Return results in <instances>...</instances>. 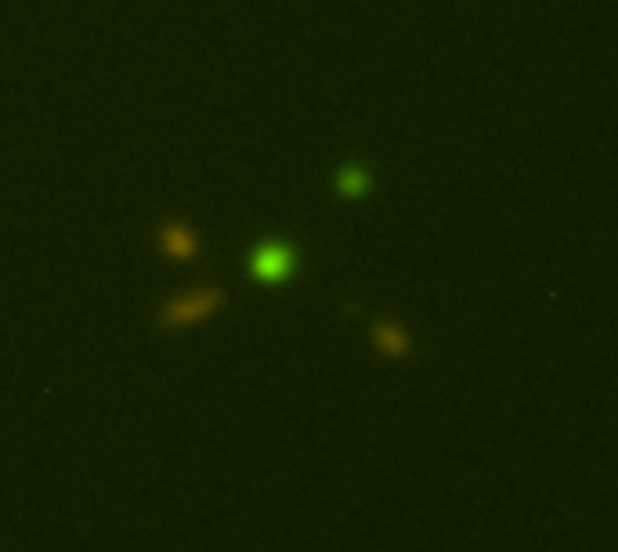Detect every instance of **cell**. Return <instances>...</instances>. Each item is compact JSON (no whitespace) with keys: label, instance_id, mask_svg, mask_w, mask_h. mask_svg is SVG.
I'll return each mask as SVG.
<instances>
[{"label":"cell","instance_id":"1","mask_svg":"<svg viewBox=\"0 0 618 552\" xmlns=\"http://www.w3.org/2000/svg\"><path fill=\"white\" fill-rule=\"evenodd\" d=\"M304 267V253L286 235H264L246 249V274L264 289L290 286Z\"/></svg>","mask_w":618,"mask_h":552},{"label":"cell","instance_id":"2","mask_svg":"<svg viewBox=\"0 0 618 552\" xmlns=\"http://www.w3.org/2000/svg\"><path fill=\"white\" fill-rule=\"evenodd\" d=\"M225 304H228V293L221 286H195L188 293H177V296L163 300L160 311H156V325L163 332H177V329H188L195 321H206Z\"/></svg>","mask_w":618,"mask_h":552},{"label":"cell","instance_id":"3","mask_svg":"<svg viewBox=\"0 0 618 552\" xmlns=\"http://www.w3.org/2000/svg\"><path fill=\"white\" fill-rule=\"evenodd\" d=\"M152 239H156L160 256L170 260V264H195L202 256V235L185 217H163L156 224V235Z\"/></svg>","mask_w":618,"mask_h":552},{"label":"cell","instance_id":"4","mask_svg":"<svg viewBox=\"0 0 618 552\" xmlns=\"http://www.w3.org/2000/svg\"><path fill=\"white\" fill-rule=\"evenodd\" d=\"M376 188V174L366 159H348L333 170V195L340 202H366Z\"/></svg>","mask_w":618,"mask_h":552},{"label":"cell","instance_id":"5","mask_svg":"<svg viewBox=\"0 0 618 552\" xmlns=\"http://www.w3.org/2000/svg\"><path fill=\"white\" fill-rule=\"evenodd\" d=\"M373 347H376L383 358H408L412 351H416V343H412V336L405 332L401 321L383 318V321L373 325Z\"/></svg>","mask_w":618,"mask_h":552}]
</instances>
